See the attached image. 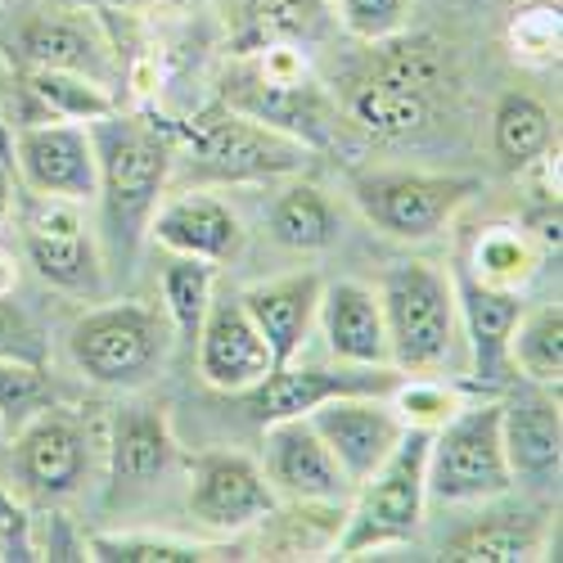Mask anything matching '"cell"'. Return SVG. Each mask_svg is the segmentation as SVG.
<instances>
[{
	"label": "cell",
	"mask_w": 563,
	"mask_h": 563,
	"mask_svg": "<svg viewBox=\"0 0 563 563\" xmlns=\"http://www.w3.org/2000/svg\"><path fill=\"white\" fill-rule=\"evenodd\" d=\"M150 234L172 249L176 257H199V262H230L244 244L240 217L212 195H180L167 208L150 217Z\"/></svg>",
	"instance_id": "obj_22"
},
{
	"label": "cell",
	"mask_w": 563,
	"mask_h": 563,
	"mask_svg": "<svg viewBox=\"0 0 563 563\" xmlns=\"http://www.w3.org/2000/svg\"><path fill=\"white\" fill-rule=\"evenodd\" d=\"M249 59H257V64L225 77L221 104L257 118L262 126H275V131L302 140L307 150L330 145V126H334L330 104H324L316 81L307 77V64L298 59L294 45H275V51H262Z\"/></svg>",
	"instance_id": "obj_5"
},
{
	"label": "cell",
	"mask_w": 563,
	"mask_h": 563,
	"mask_svg": "<svg viewBox=\"0 0 563 563\" xmlns=\"http://www.w3.org/2000/svg\"><path fill=\"white\" fill-rule=\"evenodd\" d=\"M19 45V59L27 68H55V73H77V77H90V81H109L113 64L104 55V41L73 23V19H32L19 27L14 36Z\"/></svg>",
	"instance_id": "obj_24"
},
{
	"label": "cell",
	"mask_w": 563,
	"mask_h": 563,
	"mask_svg": "<svg viewBox=\"0 0 563 563\" xmlns=\"http://www.w3.org/2000/svg\"><path fill=\"white\" fill-rule=\"evenodd\" d=\"M68 356L90 384L140 388L167 356V324L140 302L86 311L68 330Z\"/></svg>",
	"instance_id": "obj_6"
},
{
	"label": "cell",
	"mask_w": 563,
	"mask_h": 563,
	"mask_svg": "<svg viewBox=\"0 0 563 563\" xmlns=\"http://www.w3.org/2000/svg\"><path fill=\"white\" fill-rule=\"evenodd\" d=\"M10 212V176H5V167H0V217Z\"/></svg>",
	"instance_id": "obj_42"
},
{
	"label": "cell",
	"mask_w": 563,
	"mask_h": 563,
	"mask_svg": "<svg viewBox=\"0 0 563 563\" xmlns=\"http://www.w3.org/2000/svg\"><path fill=\"white\" fill-rule=\"evenodd\" d=\"M195 347H199L203 384H212L217 393H249L275 369L271 352H266V339L257 334V324L244 311L240 294L234 298L230 294H221V298L212 294Z\"/></svg>",
	"instance_id": "obj_15"
},
{
	"label": "cell",
	"mask_w": 563,
	"mask_h": 563,
	"mask_svg": "<svg viewBox=\"0 0 563 563\" xmlns=\"http://www.w3.org/2000/svg\"><path fill=\"white\" fill-rule=\"evenodd\" d=\"M347 109L356 126H365L379 140H410L419 131H429L433 122V90L410 86L384 68H374L347 90Z\"/></svg>",
	"instance_id": "obj_23"
},
{
	"label": "cell",
	"mask_w": 563,
	"mask_h": 563,
	"mask_svg": "<svg viewBox=\"0 0 563 563\" xmlns=\"http://www.w3.org/2000/svg\"><path fill=\"white\" fill-rule=\"evenodd\" d=\"M483 190L478 176H446V172H356L352 199L369 225H379L393 240H433L446 221Z\"/></svg>",
	"instance_id": "obj_7"
},
{
	"label": "cell",
	"mask_w": 563,
	"mask_h": 563,
	"mask_svg": "<svg viewBox=\"0 0 563 563\" xmlns=\"http://www.w3.org/2000/svg\"><path fill=\"white\" fill-rule=\"evenodd\" d=\"M81 5H104V10H118V5H135V0H81Z\"/></svg>",
	"instance_id": "obj_43"
},
{
	"label": "cell",
	"mask_w": 563,
	"mask_h": 563,
	"mask_svg": "<svg viewBox=\"0 0 563 563\" xmlns=\"http://www.w3.org/2000/svg\"><path fill=\"white\" fill-rule=\"evenodd\" d=\"M384 330L393 365L406 374L442 369L460 343V307H455V279L433 262H393L384 285Z\"/></svg>",
	"instance_id": "obj_2"
},
{
	"label": "cell",
	"mask_w": 563,
	"mask_h": 563,
	"mask_svg": "<svg viewBox=\"0 0 563 563\" xmlns=\"http://www.w3.org/2000/svg\"><path fill=\"white\" fill-rule=\"evenodd\" d=\"M559 199H550L541 212H532V221L523 225L528 230V240L537 244V253H545V257H554L559 262V244H563V234H559Z\"/></svg>",
	"instance_id": "obj_40"
},
{
	"label": "cell",
	"mask_w": 563,
	"mask_h": 563,
	"mask_svg": "<svg viewBox=\"0 0 563 563\" xmlns=\"http://www.w3.org/2000/svg\"><path fill=\"white\" fill-rule=\"evenodd\" d=\"M271 234L285 249H298V253H320L339 240V217L330 208L316 185H289L285 195L275 199L271 208Z\"/></svg>",
	"instance_id": "obj_29"
},
{
	"label": "cell",
	"mask_w": 563,
	"mask_h": 563,
	"mask_svg": "<svg viewBox=\"0 0 563 563\" xmlns=\"http://www.w3.org/2000/svg\"><path fill=\"white\" fill-rule=\"evenodd\" d=\"M393 397H397V415L406 419V429H429L433 433L442 419L455 410L451 393L433 388V384H397Z\"/></svg>",
	"instance_id": "obj_36"
},
{
	"label": "cell",
	"mask_w": 563,
	"mask_h": 563,
	"mask_svg": "<svg viewBox=\"0 0 563 563\" xmlns=\"http://www.w3.org/2000/svg\"><path fill=\"white\" fill-rule=\"evenodd\" d=\"M537 244L528 240L523 225H492L478 234L474 244V266H464L474 279H483V285H496V289H514L519 294V285H528L532 271H537Z\"/></svg>",
	"instance_id": "obj_30"
},
{
	"label": "cell",
	"mask_w": 563,
	"mask_h": 563,
	"mask_svg": "<svg viewBox=\"0 0 563 563\" xmlns=\"http://www.w3.org/2000/svg\"><path fill=\"white\" fill-rule=\"evenodd\" d=\"M27 86L32 96L51 109V118H64V122H96L104 113H113L118 104L104 96L100 81L90 77H77V73H55V68H32L27 73Z\"/></svg>",
	"instance_id": "obj_31"
},
{
	"label": "cell",
	"mask_w": 563,
	"mask_h": 563,
	"mask_svg": "<svg viewBox=\"0 0 563 563\" xmlns=\"http://www.w3.org/2000/svg\"><path fill=\"white\" fill-rule=\"evenodd\" d=\"M509 365L528 374V384L559 393L563 384V311L559 302H545L537 311H523L509 339Z\"/></svg>",
	"instance_id": "obj_28"
},
{
	"label": "cell",
	"mask_w": 563,
	"mask_h": 563,
	"mask_svg": "<svg viewBox=\"0 0 563 563\" xmlns=\"http://www.w3.org/2000/svg\"><path fill=\"white\" fill-rule=\"evenodd\" d=\"M266 483L294 505H334L352 487L307 415L266 424Z\"/></svg>",
	"instance_id": "obj_16"
},
{
	"label": "cell",
	"mask_w": 563,
	"mask_h": 563,
	"mask_svg": "<svg viewBox=\"0 0 563 563\" xmlns=\"http://www.w3.org/2000/svg\"><path fill=\"white\" fill-rule=\"evenodd\" d=\"M185 135H190L203 172H212L221 180H275V176L298 172L311 158L302 140L275 131V126H262L257 118L230 109V104L203 109Z\"/></svg>",
	"instance_id": "obj_8"
},
{
	"label": "cell",
	"mask_w": 563,
	"mask_h": 563,
	"mask_svg": "<svg viewBox=\"0 0 563 563\" xmlns=\"http://www.w3.org/2000/svg\"><path fill=\"white\" fill-rule=\"evenodd\" d=\"M307 419L352 487L365 483L406 433V419L384 397H334L307 410Z\"/></svg>",
	"instance_id": "obj_11"
},
{
	"label": "cell",
	"mask_w": 563,
	"mask_h": 563,
	"mask_svg": "<svg viewBox=\"0 0 563 563\" xmlns=\"http://www.w3.org/2000/svg\"><path fill=\"white\" fill-rule=\"evenodd\" d=\"M316 316H320L324 343H330V352L343 365H393L384 307L374 289L356 285V279H339V285L320 289Z\"/></svg>",
	"instance_id": "obj_20"
},
{
	"label": "cell",
	"mask_w": 563,
	"mask_h": 563,
	"mask_svg": "<svg viewBox=\"0 0 563 563\" xmlns=\"http://www.w3.org/2000/svg\"><path fill=\"white\" fill-rule=\"evenodd\" d=\"M176 464V438L163 406H126L109 438V492H145Z\"/></svg>",
	"instance_id": "obj_21"
},
{
	"label": "cell",
	"mask_w": 563,
	"mask_h": 563,
	"mask_svg": "<svg viewBox=\"0 0 563 563\" xmlns=\"http://www.w3.org/2000/svg\"><path fill=\"white\" fill-rule=\"evenodd\" d=\"M51 406V388H45V369L32 361H0V419L14 433L23 419Z\"/></svg>",
	"instance_id": "obj_34"
},
{
	"label": "cell",
	"mask_w": 563,
	"mask_h": 563,
	"mask_svg": "<svg viewBox=\"0 0 563 563\" xmlns=\"http://www.w3.org/2000/svg\"><path fill=\"white\" fill-rule=\"evenodd\" d=\"M14 158L32 195H51L68 203H86L100 195V167L90 126L81 122H41L14 135Z\"/></svg>",
	"instance_id": "obj_10"
},
{
	"label": "cell",
	"mask_w": 563,
	"mask_h": 563,
	"mask_svg": "<svg viewBox=\"0 0 563 563\" xmlns=\"http://www.w3.org/2000/svg\"><path fill=\"white\" fill-rule=\"evenodd\" d=\"M406 379L397 365H343V369H298L294 361L271 369L257 388L244 393V410L257 424H275V419H294L316 410L320 401L334 397H393V388Z\"/></svg>",
	"instance_id": "obj_9"
},
{
	"label": "cell",
	"mask_w": 563,
	"mask_h": 563,
	"mask_svg": "<svg viewBox=\"0 0 563 563\" xmlns=\"http://www.w3.org/2000/svg\"><path fill=\"white\" fill-rule=\"evenodd\" d=\"M514 487V468L505 455L500 401L451 410L429 433L424 492L438 500H492Z\"/></svg>",
	"instance_id": "obj_3"
},
{
	"label": "cell",
	"mask_w": 563,
	"mask_h": 563,
	"mask_svg": "<svg viewBox=\"0 0 563 563\" xmlns=\"http://www.w3.org/2000/svg\"><path fill=\"white\" fill-rule=\"evenodd\" d=\"M5 294H14V266L0 257V298H5Z\"/></svg>",
	"instance_id": "obj_41"
},
{
	"label": "cell",
	"mask_w": 563,
	"mask_h": 563,
	"mask_svg": "<svg viewBox=\"0 0 563 563\" xmlns=\"http://www.w3.org/2000/svg\"><path fill=\"white\" fill-rule=\"evenodd\" d=\"M23 240L45 285H59L68 294H100V257L77 217V203L36 195L23 217Z\"/></svg>",
	"instance_id": "obj_12"
},
{
	"label": "cell",
	"mask_w": 563,
	"mask_h": 563,
	"mask_svg": "<svg viewBox=\"0 0 563 563\" xmlns=\"http://www.w3.org/2000/svg\"><path fill=\"white\" fill-rule=\"evenodd\" d=\"M492 140L509 172L532 167L550 150V109L537 96H528V90H509V96L496 100Z\"/></svg>",
	"instance_id": "obj_27"
},
{
	"label": "cell",
	"mask_w": 563,
	"mask_h": 563,
	"mask_svg": "<svg viewBox=\"0 0 563 563\" xmlns=\"http://www.w3.org/2000/svg\"><path fill=\"white\" fill-rule=\"evenodd\" d=\"M0 361H32L45 365V343L36 334V324L10 302V294L0 298Z\"/></svg>",
	"instance_id": "obj_38"
},
{
	"label": "cell",
	"mask_w": 563,
	"mask_h": 563,
	"mask_svg": "<svg viewBox=\"0 0 563 563\" xmlns=\"http://www.w3.org/2000/svg\"><path fill=\"white\" fill-rule=\"evenodd\" d=\"M514 51L537 55V59H554L559 55V5L541 0L537 10H523L514 19Z\"/></svg>",
	"instance_id": "obj_37"
},
{
	"label": "cell",
	"mask_w": 563,
	"mask_h": 563,
	"mask_svg": "<svg viewBox=\"0 0 563 563\" xmlns=\"http://www.w3.org/2000/svg\"><path fill=\"white\" fill-rule=\"evenodd\" d=\"M424 464H429V429H406L388 460L361 487L352 514L339 532V554L356 559L365 550L406 541L424 519Z\"/></svg>",
	"instance_id": "obj_4"
},
{
	"label": "cell",
	"mask_w": 563,
	"mask_h": 563,
	"mask_svg": "<svg viewBox=\"0 0 563 563\" xmlns=\"http://www.w3.org/2000/svg\"><path fill=\"white\" fill-rule=\"evenodd\" d=\"M541 545H545V532L537 519H523V514H487L483 523L460 528L442 545V559H455V563H528L541 554Z\"/></svg>",
	"instance_id": "obj_26"
},
{
	"label": "cell",
	"mask_w": 563,
	"mask_h": 563,
	"mask_svg": "<svg viewBox=\"0 0 563 563\" xmlns=\"http://www.w3.org/2000/svg\"><path fill=\"white\" fill-rule=\"evenodd\" d=\"M90 145L100 167V203L104 225L118 253H135L140 230H150L154 203L172 167V131L154 118H122L118 109L90 122Z\"/></svg>",
	"instance_id": "obj_1"
},
{
	"label": "cell",
	"mask_w": 563,
	"mask_h": 563,
	"mask_svg": "<svg viewBox=\"0 0 563 563\" xmlns=\"http://www.w3.org/2000/svg\"><path fill=\"white\" fill-rule=\"evenodd\" d=\"M217 550L185 545L167 537H90V559L104 563H203Z\"/></svg>",
	"instance_id": "obj_33"
},
{
	"label": "cell",
	"mask_w": 563,
	"mask_h": 563,
	"mask_svg": "<svg viewBox=\"0 0 563 563\" xmlns=\"http://www.w3.org/2000/svg\"><path fill=\"white\" fill-rule=\"evenodd\" d=\"M86 464H90V446H86V429L68 410L45 406L32 419L19 424L14 438V474L19 483L41 496V500H59L73 496L77 483L86 478Z\"/></svg>",
	"instance_id": "obj_13"
},
{
	"label": "cell",
	"mask_w": 563,
	"mask_h": 563,
	"mask_svg": "<svg viewBox=\"0 0 563 563\" xmlns=\"http://www.w3.org/2000/svg\"><path fill=\"white\" fill-rule=\"evenodd\" d=\"M500 429H505V455H509L514 478L537 483V487H554L559 460H563L559 401L532 384L509 406H500Z\"/></svg>",
	"instance_id": "obj_19"
},
{
	"label": "cell",
	"mask_w": 563,
	"mask_h": 563,
	"mask_svg": "<svg viewBox=\"0 0 563 563\" xmlns=\"http://www.w3.org/2000/svg\"><path fill=\"white\" fill-rule=\"evenodd\" d=\"M320 275L316 271H298V275H285V279H271V285H253L240 294L244 311L253 316L257 334L266 339V352H271V365H289L298 361L311 324H316V307H320Z\"/></svg>",
	"instance_id": "obj_18"
},
{
	"label": "cell",
	"mask_w": 563,
	"mask_h": 563,
	"mask_svg": "<svg viewBox=\"0 0 563 563\" xmlns=\"http://www.w3.org/2000/svg\"><path fill=\"white\" fill-rule=\"evenodd\" d=\"M163 302H167V316L176 324V334L185 343H195L199 339V324L208 316V302H212V262L176 257L163 271Z\"/></svg>",
	"instance_id": "obj_32"
},
{
	"label": "cell",
	"mask_w": 563,
	"mask_h": 563,
	"mask_svg": "<svg viewBox=\"0 0 563 563\" xmlns=\"http://www.w3.org/2000/svg\"><path fill=\"white\" fill-rule=\"evenodd\" d=\"M339 19L352 36L379 45L401 32L406 23V0H339Z\"/></svg>",
	"instance_id": "obj_35"
},
{
	"label": "cell",
	"mask_w": 563,
	"mask_h": 563,
	"mask_svg": "<svg viewBox=\"0 0 563 563\" xmlns=\"http://www.w3.org/2000/svg\"><path fill=\"white\" fill-rule=\"evenodd\" d=\"M455 307H460V330L468 343V356H474V374L483 384H505L509 379V339L514 324L523 316V302L514 289H496L483 285L468 271H455Z\"/></svg>",
	"instance_id": "obj_17"
},
{
	"label": "cell",
	"mask_w": 563,
	"mask_h": 563,
	"mask_svg": "<svg viewBox=\"0 0 563 563\" xmlns=\"http://www.w3.org/2000/svg\"><path fill=\"white\" fill-rule=\"evenodd\" d=\"M275 487L266 474L234 451H208L195 460V483H190V514L203 528L217 532H240L275 514Z\"/></svg>",
	"instance_id": "obj_14"
},
{
	"label": "cell",
	"mask_w": 563,
	"mask_h": 563,
	"mask_svg": "<svg viewBox=\"0 0 563 563\" xmlns=\"http://www.w3.org/2000/svg\"><path fill=\"white\" fill-rule=\"evenodd\" d=\"M324 23L320 0H240V14L230 27V51L234 55H262L275 45H298L316 36Z\"/></svg>",
	"instance_id": "obj_25"
},
{
	"label": "cell",
	"mask_w": 563,
	"mask_h": 563,
	"mask_svg": "<svg viewBox=\"0 0 563 563\" xmlns=\"http://www.w3.org/2000/svg\"><path fill=\"white\" fill-rule=\"evenodd\" d=\"M0 559H36L27 514H23V505H14V496L5 487H0Z\"/></svg>",
	"instance_id": "obj_39"
}]
</instances>
